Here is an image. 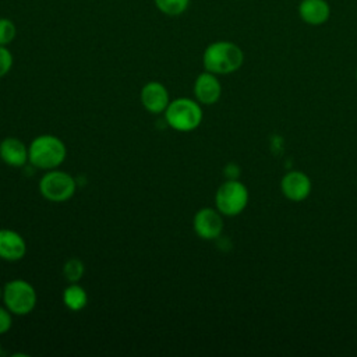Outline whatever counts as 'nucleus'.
I'll list each match as a JSON object with an SVG mask.
<instances>
[{
	"label": "nucleus",
	"mask_w": 357,
	"mask_h": 357,
	"mask_svg": "<svg viewBox=\"0 0 357 357\" xmlns=\"http://www.w3.org/2000/svg\"><path fill=\"white\" fill-rule=\"evenodd\" d=\"M165 121L176 131L188 132L195 130L202 121V109L198 100L177 98L165 110Z\"/></svg>",
	"instance_id": "3"
},
{
	"label": "nucleus",
	"mask_w": 357,
	"mask_h": 357,
	"mask_svg": "<svg viewBox=\"0 0 357 357\" xmlns=\"http://www.w3.org/2000/svg\"><path fill=\"white\" fill-rule=\"evenodd\" d=\"M11 324H13L11 312L7 310V307L0 305V335L8 332L11 328Z\"/></svg>",
	"instance_id": "19"
},
{
	"label": "nucleus",
	"mask_w": 357,
	"mask_h": 357,
	"mask_svg": "<svg viewBox=\"0 0 357 357\" xmlns=\"http://www.w3.org/2000/svg\"><path fill=\"white\" fill-rule=\"evenodd\" d=\"M356 78H357V71H356Z\"/></svg>",
	"instance_id": "23"
},
{
	"label": "nucleus",
	"mask_w": 357,
	"mask_h": 357,
	"mask_svg": "<svg viewBox=\"0 0 357 357\" xmlns=\"http://www.w3.org/2000/svg\"><path fill=\"white\" fill-rule=\"evenodd\" d=\"M0 300H3V289L0 287Z\"/></svg>",
	"instance_id": "21"
},
{
	"label": "nucleus",
	"mask_w": 357,
	"mask_h": 357,
	"mask_svg": "<svg viewBox=\"0 0 357 357\" xmlns=\"http://www.w3.org/2000/svg\"><path fill=\"white\" fill-rule=\"evenodd\" d=\"M195 99L202 105H213L220 99L222 85L218 75L209 71L201 73L194 82Z\"/></svg>",
	"instance_id": "10"
},
{
	"label": "nucleus",
	"mask_w": 357,
	"mask_h": 357,
	"mask_svg": "<svg viewBox=\"0 0 357 357\" xmlns=\"http://www.w3.org/2000/svg\"><path fill=\"white\" fill-rule=\"evenodd\" d=\"M248 204V190L238 180H226L215 194L216 209L225 216L241 213Z\"/></svg>",
	"instance_id": "5"
},
{
	"label": "nucleus",
	"mask_w": 357,
	"mask_h": 357,
	"mask_svg": "<svg viewBox=\"0 0 357 357\" xmlns=\"http://www.w3.org/2000/svg\"><path fill=\"white\" fill-rule=\"evenodd\" d=\"M77 184L71 174L63 170H47L39 180V191L43 198L52 202L68 201L75 192Z\"/></svg>",
	"instance_id": "6"
},
{
	"label": "nucleus",
	"mask_w": 357,
	"mask_h": 357,
	"mask_svg": "<svg viewBox=\"0 0 357 357\" xmlns=\"http://www.w3.org/2000/svg\"><path fill=\"white\" fill-rule=\"evenodd\" d=\"M0 159L8 166L22 167L28 162V148L18 138H4L0 142Z\"/></svg>",
	"instance_id": "13"
},
{
	"label": "nucleus",
	"mask_w": 357,
	"mask_h": 357,
	"mask_svg": "<svg viewBox=\"0 0 357 357\" xmlns=\"http://www.w3.org/2000/svg\"><path fill=\"white\" fill-rule=\"evenodd\" d=\"M0 354H1V343H0Z\"/></svg>",
	"instance_id": "22"
},
{
	"label": "nucleus",
	"mask_w": 357,
	"mask_h": 357,
	"mask_svg": "<svg viewBox=\"0 0 357 357\" xmlns=\"http://www.w3.org/2000/svg\"><path fill=\"white\" fill-rule=\"evenodd\" d=\"M194 231L204 240H215L220 237L223 230L222 213L213 208H201L192 220Z\"/></svg>",
	"instance_id": "7"
},
{
	"label": "nucleus",
	"mask_w": 357,
	"mask_h": 357,
	"mask_svg": "<svg viewBox=\"0 0 357 357\" xmlns=\"http://www.w3.org/2000/svg\"><path fill=\"white\" fill-rule=\"evenodd\" d=\"M298 17L303 22L318 26L331 17V6L326 0H301L297 6Z\"/></svg>",
	"instance_id": "12"
},
{
	"label": "nucleus",
	"mask_w": 357,
	"mask_h": 357,
	"mask_svg": "<svg viewBox=\"0 0 357 357\" xmlns=\"http://www.w3.org/2000/svg\"><path fill=\"white\" fill-rule=\"evenodd\" d=\"M85 272L84 262L79 258H70L63 266V275L70 283H78Z\"/></svg>",
	"instance_id": "16"
},
{
	"label": "nucleus",
	"mask_w": 357,
	"mask_h": 357,
	"mask_svg": "<svg viewBox=\"0 0 357 357\" xmlns=\"http://www.w3.org/2000/svg\"><path fill=\"white\" fill-rule=\"evenodd\" d=\"M139 98L145 110H148L152 114L165 113L167 105L170 103L166 86L158 81L146 82L141 89Z\"/></svg>",
	"instance_id": "9"
},
{
	"label": "nucleus",
	"mask_w": 357,
	"mask_h": 357,
	"mask_svg": "<svg viewBox=\"0 0 357 357\" xmlns=\"http://www.w3.org/2000/svg\"><path fill=\"white\" fill-rule=\"evenodd\" d=\"M244 61V53L238 45L230 40L209 43L202 53L204 68L216 75H226L237 71Z\"/></svg>",
	"instance_id": "1"
},
{
	"label": "nucleus",
	"mask_w": 357,
	"mask_h": 357,
	"mask_svg": "<svg viewBox=\"0 0 357 357\" xmlns=\"http://www.w3.org/2000/svg\"><path fill=\"white\" fill-rule=\"evenodd\" d=\"M63 303L70 311H81L88 303V294L78 283H70L63 291Z\"/></svg>",
	"instance_id": "14"
},
{
	"label": "nucleus",
	"mask_w": 357,
	"mask_h": 357,
	"mask_svg": "<svg viewBox=\"0 0 357 357\" xmlns=\"http://www.w3.org/2000/svg\"><path fill=\"white\" fill-rule=\"evenodd\" d=\"M26 243L24 237L11 229H0V259L15 262L25 257Z\"/></svg>",
	"instance_id": "11"
},
{
	"label": "nucleus",
	"mask_w": 357,
	"mask_h": 357,
	"mask_svg": "<svg viewBox=\"0 0 357 357\" xmlns=\"http://www.w3.org/2000/svg\"><path fill=\"white\" fill-rule=\"evenodd\" d=\"M13 54L7 46L0 45V78L7 75L13 67Z\"/></svg>",
	"instance_id": "18"
},
{
	"label": "nucleus",
	"mask_w": 357,
	"mask_h": 357,
	"mask_svg": "<svg viewBox=\"0 0 357 357\" xmlns=\"http://www.w3.org/2000/svg\"><path fill=\"white\" fill-rule=\"evenodd\" d=\"M17 36V26L15 24L6 17H0V45L7 46L10 45Z\"/></svg>",
	"instance_id": "17"
},
{
	"label": "nucleus",
	"mask_w": 357,
	"mask_h": 357,
	"mask_svg": "<svg viewBox=\"0 0 357 357\" xmlns=\"http://www.w3.org/2000/svg\"><path fill=\"white\" fill-rule=\"evenodd\" d=\"M191 0H153L156 8L169 17L181 15L190 6Z\"/></svg>",
	"instance_id": "15"
},
{
	"label": "nucleus",
	"mask_w": 357,
	"mask_h": 357,
	"mask_svg": "<svg viewBox=\"0 0 357 357\" xmlns=\"http://www.w3.org/2000/svg\"><path fill=\"white\" fill-rule=\"evenodd\" d=\"M223 174L226 180H237L240 176V167L236 163H227L223 169Z\"/></svg>",
	"instance_id": "20"
},
{
	"label": "nucleus",
	"mask_w": 357,
	"mask_h": 357,
	"mask_svg": "<svg viewBox=\"0 0 357 357\" xmlns=\"http://www.w3.org/2000/svg\"><path fill=\"white\" fill-rule=\"evenodd\" d=\"M64 142L52 134H42L32 139L28 146V162L42 170L57 169L66 159Z\"/></svg>",
	"instance_id": "2"
},
{
	"label": "nucleus",
	"mask_w": 357,
	"mask_h": 357,
	"mask_svg": "<svg viewBox=\"0 0 357 357\" xmlns=\"http://www.w3.org/2000/svg\"><path fill=\"white\" fill-rule=\"evenodd\" d=\"M36 290L24 279H13L3 287V303L14 315H28L36 305Z\"/></svg>",
	"instance_id": "4"
},
{
	"label": "nucleus",
	"mask_w": 357,
	"mask_h": 357,
	"mask_svg": "<svg viewBox=\"0 0 357 357\" xmlns=\"http://www.w3.org/2000/svg\"><path fill=\"white\" fill-rule=\"evenodd\" d=\"M312 184L310 177L300 170H290L280 180V190L283 195L294 202L304 201L311 192Z\"/></svg>",
	"instance_id": "8"
}]
</instances>
